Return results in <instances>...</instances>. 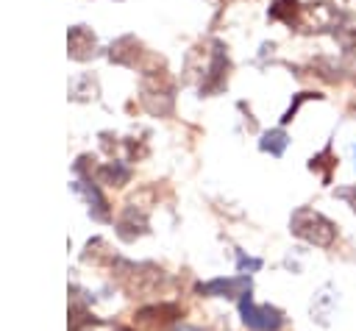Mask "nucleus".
Returning a JSON list of instances; mask_svg holds the SVG:
<instances>
[{"label":"nucleus","mask_w":356,"mask_h":331,"mask_svg":"<svg viewBox=\"0 0 356 331\" xmlns=\"http://www.w3.org/2000/svg\"><path fill=\"white\" fill-rule=\"evenodd\" d=\"M292 231H295L298 236H303L306 242L320 245V248L331 245V242H334V236H337L334 223H331V220H325V217H323V214H317V211H309V209H300V211L292 217Z\"/></svg>","instance_id":"f257e3e1"},{"label":"nucleus","mask_w":356,"mask_h":331,"mask_svg":"<svg viewBox=\"0 0 356 331\" xmlns=\"http://www.w3.org/2000/svg\"><path fill=\"white\" fill-rule=\"evenodd\" d=\"M239 314H242V323L253 331H278L281 323H284V314L273 306H256L250 300V295H245L239 300Z\"/></svg>","instance_id":"f03ea898"},{"label":"nucleus","mask_w":356,"mask_h":331,"mask_svg":"<svg viewBox=\"0 0 356 331\" xmlns=\"http://www.w3.org/2000/svg\"><path fill=\"white\" fill-rule=\"evenodd\" d=\"M245 289H250V284H248V278H217V281H209V284H200L197 286V292H203V295H228V298H234V295H248Z\"/></svg>","instance_id":"7ed1b4c3"},{"label":"nucleus","mask_w":356,"mask_h":331,"mask_svg":"<svg viewBox=\"0 0 356 331\" xmlns=\"http://www.w3.org/2000/svg\"><path fill=\"white\" fill-rule=\"evenodd\" d=\"M67 42H70V56H72V58H86L89 53H95V36H92L83 25H75V28L70 31Z\"/></svg>","instance_id":"20e7f679"},{"label":"nucleus","mask_w":356,"mask_h":331,"mask_svg":"<svg viewBox=\"0 0 356 331\" xmlns=\"http://www.w3.org/2000/svg\"><path fill=\"white\" fill-rule=\"evenodd\" d=\"M284 145H286V136H284L281 131H270V134H264V139H261V150H270L273 156H281Z\"/></svg>","instance_id":"39448f33"},{"label":"nucleus","mask_w":356,"mask_h":331,"mask_svg":"<svg viewBox=\"0 0 356 331\" xmlns=\"http://www.w3.org/2000/svg\"><path fill=\"white\" fill-rule=\"evenodd\" d=\"M339 197H345L353 206V211H356V189H339Z\"/></svg>","instance_id":"423d86ee"},{"label":"nucleus","mask_w":356,"mask_h":331,"mask_svg":"<svg viewBox=\"0 0 356 331\" xmlns=\"http://www.w3.org/2000/svg\"><path fill=\"white\" fill-rule=\"evenodd\" d=\"M239 267H242V270H245V267L259 270V267H261V261H259V259H245V256H239Z\"/></svg>","instance_id":"0eeeda50"},{"label":"nucleus","mask_w":356,"mask_h":331,"mask_svg":"<svg viewBox=\"0 0 356 331\" xmlns=\"http://www.w3.org/2000/svg\"><path fill=\"white\" fill-rule=\"evenodd\" d=\"M120 331H128V328H120Z\"/></svg>","instance_id":"6e6552de"}]
</instances>
